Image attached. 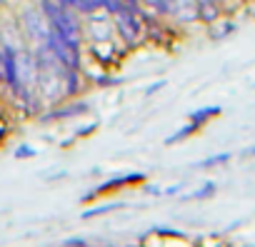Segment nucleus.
I'll use <instances>...</instances> for the list:
<instances>
[{
  "label": "nucleus",
  "mask_w": 255,
  "mask_h": 247,
  "mask_svg": "<svg viewBox=\"0 0 255 247\" xmlns=\"http://www.w3.org/2000/svg\"><path fill=\"white\" fill-rule=\"evenodd\" d=\"M228 160H230V155L223 153V155H213V158H208L205 163H198L195 167H213V165H223V163H228Z\"/></svg>",
  "instance_id": "nucleus-13"
},
{
  "label": "nucleus",
  "mask_w": 255,
  "mask_h": 247,
  "mask_svg": "<svg viewBox=\"0 0 255 247\" xmlns=\"http://www.w3.org/2000/svg\"><path fill=\"white\" fill-rule=\"evenodd\" d=\"M88 110H90V105H88V102H70V105H65V107H60V110H50V112H45V115H43V120H45V122H50V120L80 117V115H85Z\"/></svg>",
  "instance_id": "nucleus-5"
},
{
  "label": "nucleus",
  "mask_w": 255,
  "mask_h": 247,
  "mask_svg": "<svg viewBox=\"0 0 255 247\" xmlns=\"http://www.w3.org/2000/svg\"><path fill=\"white\" fill-rule=\"evenodd\" d=\"M0 82L5 85V55H3V48H0Z\"/></svg>",
  "instance_id": "nucleus-18"
},
{
  "label": "nucleus",
  "mask_w": 255,
  "mask_h": 247,
  "mask_svg": "<svg viewBox=\"0 0 255 247\" xmlns=\"http://www.w3.org/2000/svg\"><path fill=\"white\" fill-rule=\"evenodd\" d=\"M98 85H118L120 80H115V78H100V80H95Z\"/></svg>",
  "instance_id": "nucleus-19"
},
{
  "label": "nucleus",
  "mask_w": 255,
  "mask_h": 247,
  "mask_svg": "<svg viewBox=\"0 0 255 247\" xmlns=\"http://www.w3.org/2000/svg\"><path fill=\"white\" fill-rule=\"evenodd\" d=\"M33 155H35V150L28 148V145H20V148L15 150V158H18V160H23V158H33Z\"/></svg>",
  "instance_id": "nucleus-16"
},
{
  "label": "nucleus",
  "mask_w": 255,
  "mask_h": 247,
  "mask_svg": "<svg viewBox=\"0 0 255 247\" xmlns=\"http://www.w3.org/2000/svg\"><path fill=\"white\" fill-rule=\"evenodd\" d=\"M130 180H143V175H128V177H113L110 182H105V185H98L88 197H93V195H98V192H105V190H113V187H118V185H125V182H130ZM85 197V200H88Z\"/></svg>",
  "instance_id": "nucleus-9"
},
{
  "label": "nucleus",
  "mask_w": 255,
  "mask_h": 247,
  "mask_svg": "<svg viewBox=\"0 0 255 247\" xmlns=\"http://www.w3.org/2000/svg\"><path fill=\"white\" fill-rule=\"evenodd\" d=\"M195 8H198V18L205 20V23H213L220 13L218 0H195Z\"/></svg>",
  "instance_id": "nucleus-7"
},
{
  "label": "nucleus",
  "mask_w": 255,
  "mask_h": 247,
  "mask_svg": "<svg viewBox=\"0 0 255 247\" xmlns=\"http://www.w3.org/2000/svg\"><path fill=\"white\" fill-rule=\"evenodd\" d=\"M115 207H123V205H118V202H113V205H103V207H95V210L83 212V217L88 220V217H95V215H105V212H110V210H115Z\"/></svg>",
  "instance_id": "nucleus-15"
},
{
  "label": "nucleus",
  "mask_w": 255,
  "mask_h": 247,
  "mask_svg": "<svg viewBox=\"0 0 255 247\" xmlns=\"http://www.w3.org/2000/svg\"><path fill=\"white\" fill-rule=\"evenodd\" d=\"M0 48H3V35H0Z\"/></svg>",
  "instance_id": "nucleus-24"
},
{
  "label": "nucleus",
  "mask_w": 255,
  "mask_h": 247,
  "mask_svg": "<svg viewBox=\"0 0 255 247\" xmlns=\"http://www.w3.org/2000/svg\"><path fill=\"white\" fill-rule=\"evenodd\" d=\"M63 245H65V247H75V245H78V247H85L88 240H83V237H68V240H63Z\"/></svg>",
  "instance_id": "nucleus-17"
},
{
  "label": "nucleus",
  "mask_w": 255,
  "mask_h": 247,
  "mask_svg": "<svg viewBox=\"0 0 255 247\" xmlns=\"http://www.w3.org/2000/svg\"><path fill=\"white\" fill-rule=\"evenodd\" d=\"M215 115H220V107H203V110H198V112H193L190 115V120H193V125H203V122L208 120V117H215Z\"/></svg>",
  "instance_id": "nucleus-11"
},
{
  "label": "nucleus",
  "mask_w": 255,
  "mask_h": 247,
  "mask_svg": "<svg viewBox=\"0 0 255 247\" xmlns=\"http://www.w3.org/2000/svg\"><path fill=\"white\" fill-rule=\"evenodd\" d=\"M125 5H133V8H140V0H123Z\"/></svg>",
  "instance_id": "nucleus-21"
},
{
  "label": "nucleus",
  "mask_w": 255,
  "mask_h": 247,
  "mask_svg": "<svg viewBox=\"0 0 255 247\" xmlns=\"http://www.w3.org/2000/svg\"><path fill=\"white\" fill-rule=\"evenodd\" d=\"M213 192H215V185H213V182H205V185H203L198 192H193L188 200H205V197H210Z\"/></svg>",
  "instance_id": "nucleus-14"
},
{
  "label": "nucleus",
  "mask_w": 255,
  "mask_h": 247,
  "mask_svg": "<svg viewBox=\"0 0 255 247\" xmlns=\"http://www.w3.org/2000/svg\"><path fill=\"white\" fill-rule=\"evenodd\" d=\"M173 15L183 23H190L198 18V8H195V0H175L173 5Z\"/></svg>",
  "instance_id": "nucleus-6"
},
{
  "label": "nucleus",
  "mask_w": 255,
  "mask_h": 247,
  "mask_svg": "<svg viewBox=\"0 0 255 247\" xmlns=\"http://www.w3.org/2000/svg\"><path fill=\"white\" fill-rule=\"evenodd\" d=\"M163 85H165V82H155V85H150V87H148V95H150V92H155V90H160Z\"/></svg>",
  "instance_id": "nucleus-20"
},
{
  "label": "nucleus",
  "mask_w": 255,
  "mask_h": 247,
  "mask_svg": "<svg viewBox=\"0 0 255 247\" xmlns=\"http://www.w3.org/2000/svg\"><path fill=\"white\" fill-rule=\"evenodd\" d=\"M80 90V75L78 70H63V95H75Z\"/></svg>",
  "instance_id": "nucleus-8"
},
{
  "label": "nucleus",
  "mask_w": 255,
  "mask_h": 247,
  "mask_svg": "<svg viewBox=\"0 0 255 247\" xmlns=\"http://www.w3.org/2000/svg\"><path fill=\"white\" fill-rule=\"evenodd\" d=\"M23 30H25V35H28L35 45L48 38L50 25H48V18L40 13V8H28V10H23Z\"/></svg>",
  "instance_id": "nucleus-4"
},
{
  "label": "nucleus",
  "mask_w": 255,
  "mask_h": 247,
  "mask_svg": "<svg viewBox=\"0 0 255 247\" xmlns=\"http://www.w3.org/2000/svg\"><path fill=\"white\" fill-rule=\"evenodd\" d=\"M60 5H65V8H73L75 13H83V15H90V13H95L93 8H90V3L88 0H58Z\"/></svg>",
  "instance_id": "nucleus-10"
},
{
  "label": "nucleus",
  "mask_w": 255,
  "mask_h": 247,
  "mask_svg": "<svg viewBox=\"0 0 255 247\" xmlns=\"http://www.w3.org/2000/svg\"><path fill=\"white\" fill-rule=\"evenodd\" d=\"M148 5H150L155 13H160V15H170L175 0H148Z\"/></svg>",
  "instance_id": "nucleus-12"
},
{
  "label": "nucleus",
  "mask_w": 255,
  "mask_h": 247,
  "mask_svg": "<svg viewBox=\"0 0 255 247\" xmlns=\"http://www.w3.org/2000/svg\"><path fill=\"white\" fill-rule=\"evenodd\" d=\"M3 5H5V0H0V8H3Z\"/></svg>",
  "instance_id": "nucleus-22"
},
{
  "label": "nucleus",
  "mask_w": 255,
  "mask_h": 247,
  "mask_svg": "<svg viewBox=\"0 0 255 247\" xmlns=\"http://www.w3.org/2000/svg\"><path fill=\"white\" fill-rule=\"evenodd\" d=\"M38 8H40V13L48 18L50 33H55V35H58L60 40H65V43L80 45V20H78V13H75L73 8L60 5L58 0H40Z\"/></svg>",
  "instance_id": "nucleus-1"
},
{
  "label": "nucleus",
  "mask_w": 255,
  "mask_h": 247,
  "mask_svg": "<svg viewBox=\"0 0 255 247\" xmlns=\"http://www.w3.org/2000/svg\"><path fill=\"white\" fill-rule=\"evenodd\" d=\"M115 20V30L118 35L125 40V43H138L140 35H143V18H140V8H133V5H125L120 13L113 15Z\"/></svg>",
  "instance_id": "nucleus-2"
},
{
  "label": "nucleus",
  "mask_w": 255,
  "mask_h": 247,
  "mask_svg": "<svg viewBox=\"0 0 255 247\" xmlns=\"http://www.w3.org/2000/svg\"><path fill=\"white\" fill-rule=\"evenodd\" d=\"M43 45L53 53V58L58 60V65L63 70H80V45L65 43L55 33H48V38L43 40Z\"/></svg>",
  "instance_id": "nucleus-3"
},
{
  "label": "nucleus",
  "mask_w": 255,
  "mask_h": 247,
  "mask_svg": "<svg viewBox=\"0 0 255 247\" xmlns=\"http://www.w3.org/2000/svg\"><path fill=\"white\" fill-rule=\"evenodd\" d=\"M250 155H255V148H250Z\"/></svg>",
  "instance_id": "nucleus-23"
}]
</instances>
